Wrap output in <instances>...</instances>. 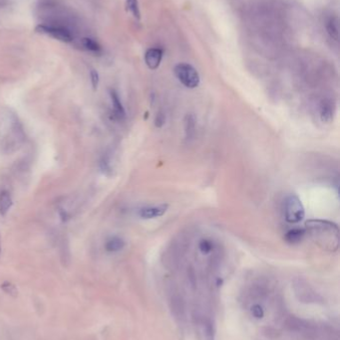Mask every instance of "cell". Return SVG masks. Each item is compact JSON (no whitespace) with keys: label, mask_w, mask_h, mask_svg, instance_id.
<instances>
[{"label":"cell","mask_w":340,"mask_h":340,"mask_svg":"<svg viewBox=\"0 0 340 340\" xmlns=\"http://www.w3.org/2000/svg\"><path fill=\"white\" fill-rule=\"evenodd\" d=\"M169 303L175 318L183 325L187 320V309L184 298L180 294L173 292L169 297Z\"/></svg>","instance_id":"cell-6"},{"label":"cell","mask_w":340,"mask_h":340,"mask_svg":"<svg viewBox=\"0 0 340 340\" xmlns=\"http://www.w3.org/2000/svg\"><path fill=\"white\" fill-rule=\"evenodd\" d=\"M1 1H2V0H0V6H1Z\"/></svg>","instance_id":"cell-23"},{"label":"cell","mask_w":340,"mask_h":340,"mask_svg":"<svg viewBox=\"0 0 340 340\" xmlns=\"http://www.w3.org/2000/svg\"><path fill=\"white\" fill-rule=\"evenodd\" d=\"M36 32L46 34L51 36V37L55 38L59 41L65 42V43H70L72 42L74 39V36L72 32L69 31L66 28L58 27V26H51V25H45V24H40L36 27Z\"/></svg>","instance_id":"cell-5"},{"label":"cell","mask_w":340,"mask_h":340,"mask_svg":"<svg viewBox=\"0 0 340 340\" xmlns=\"http://www.w3.org/2000/svg\"><path fill=\"white\" fill-rule=\"evenodd\" d=\"M295 293L296 296H299V300L302 302H318L322 300L321 296L317 295L308 283L301 281L295 283Z\"/></svg>","instance_id":"cell-7"},{"label":"cell","mask_w":340,"mask_h":340,"mask_svg":"<svg viewBox=\"0 0 340 340\" xmlns=\"http://www.w3.org/2000/svg\"><path fill=\"white\" fill-rule=\"evenodd\" d=\"M306 232L324 249L336 251L339 244V228L326 220H309L306 223Z\"/></svg>","instance_id":"cell-2"},{"label":"cell","mask_w":340,"mask_h":340,"mask_svg":"<svg viewBox=\"0 0 340 340\" xmlns=\"http://www.w3.org/2000/svg\"><path fill=\"white\" fill-rule=\"evenodd\" d=\"M335 114V104L330 100H324L319 105V116L324 122L329 123L333 120Z\"/></svg>","instance_id":"cell-10"},{"label":"cell","mask_w":340,"mask_h":340,"mask_svg":"<svg viewBox=\"0 0 340 340\" xmlns=\"http://www.w3.org/2000/svg\"><path fill=\"white\" fill-rule=\"evenodd\" d=\"M163 59V50L160 48H151L145 54V62L149 69L156 70L159 68Z\"/></svg>","instance_id":"cell-9"},{"label":"cell","mask_w":340,"mask_h":340,"mask_svg":"<svg viewBox=\"0 0 340 340\" xmlns=\"http://www.w3.org/2000/svg\"><path fill=\"white\" fill-rule=\"evenodd\" d=\"M327 32L330 35V37L334 40H338L339 37V26L337 18H332V19L327 24Z\"/></svg>","instance_id":"cell-17"},{"label":"cell","mask_w":340,"mask_h":340,"mask_svg":"<svg viewBox=\"0 0 340 340\" xmlns=\"http://www.w3.org/2000/svg\"><path fill=\"white\" fill-rule=\"evenodd\" d=\"M307 235L306 229H300V228H295L291 229L290 231L286 232V234L284 236V240L286 243H289L291 245H295L300 243L304 237Z\"/></svg>","instance_id":"cell-12"},{"label":"cell","mask_w":340,"mask_h":340,"mask_svg":"<svg viewBox=\"0 0 340 340\" xmlns=\"http://www.w3.org/2000/svg\"><path fill=\"white\" fill-rule=\"evenodd\" d=\"M125 247V241L118 236L111 237L110 239L107 240L105 244V248L107 250V252L109 253H117L122 251Z\"/></svg>","instance_id":"cell-14"},{"label":"cell","mask_w":340,"mask_h":340,"mask_svg":"<svg viewBox=\"0 0 340 340\" xmlns=\"http://www.w3.org/2000/svg\"><path fill=\"white\" fill-rule=\"evenodd\" d=\"M166 121V116L163 113H159L155 118V125L157 128H162Z\"/></svg>","instance_id":"cell-21"},{"label":"cell","mask_w":340,"mask_h":340,"mask_svg":"<svg viewBox=\"0 0 340 340\" xmlns=\"http://www.w3.org/2000/svg\"><path fill=\"white\" fill-rule=\"evenodd\" d=\"M169 209L168 204H160V205H153V206H146L143 207L139 210L138 215L139 217L142 219H155L162 217L163 215L166 214V212Z\"/></svg>","instance_id":"cell-8"},{"label":"cell","mask_w":340,"mask_h":340,"mask_svg":"<svg viewBox=\"0 0 340 340\" xmlns=\"http://www.w3.org/2000/svg\"><path fill=\"white\" fill-rule=\"evenodd\" d=\"M81 45L83 46L84 49H86L88 51L95 52V53H99L101 51L100 45L95 40H93L91 38H82Z\"/></svg>","instance_id":"cell-16"},{"label":"cell","mask_w":340,"mask_h":340,"mask_svg":"<svg viewBox=\"0 0 340 340\" xmlns=\"http://www.w3.org/2000/svg\"><path fill=\"white\" fill-rule=\"evenodd\" d=\"M110 98L113 104V112L118 119H123L126 117V110L121 102V99L115 89H110Z\"/></svg>","instance_id":"cell-11"},{"label":"cell","mask_w":340,"mask_h":340,"mask_svg":"<svg viewBox=\"0 0 340 340\" xmlns=\"http://www.w3.org/2000/svg\"><path fill=\"white\" fill-rule=\"evenodd\" d=\"M175 75L185 87L189 89H194L200 85V75L192 65L187 63L178 64L175 69Z\"/></svg>","instance_id":"cell-4"},{"label":"cell","mask_w":340,"mask_h":340,"mask_svg":"<svg viewBox=\"0 0 340 340\" xmlns=\"http://www.w3.org/2000/svg\"><path fill=\"white\" fill-rule=\"evenodd\" d=\"M196 131V118L194 114H188L185 118V133L187 139H193Z\"/></svg>","instance_id":"cell-13"},{"label":"cell","mask_w":340,"mask_h":340,"mask_svg":"<svg viewBox=\"0 0 340 340\" xmlns=\"http://www.w3.org/2000/svg\"><path fill=\"white\" fill-rule=\"evenodd\" d=\"M90 78H91V84L93 87V89H97L98 85H99V74L98 72L94 69H91L90 71Z\"/></svg>","instance_id":"cell-20"},{"label":"cell","mask_w":340,"mask_h":340,"mask_svg":"<svg viewBox=\"0 0 340 340\" xmlns=\"http://www.w3.org/2000/svg\"><path fill=\"white\" fill-rule=\"evenodd\" d=\"M126 6H127V9L131 12V14L136 18V19L140 20L141 13L139 9L138 0H126Z\"/></svg>","instance_id":"cell-18"},{"label":"cell","mask_w":340,"mask_h":340,"mask_svg":"<svg viewBox=\"0 0 340 340\" xmlns=\"http://www.w3.org/2000/svg\"><path fill=\"white\" fill-rule=\"evenodd\" d=\"M12 206L11 195L7 190L0 191V215L5 216Z\"/></svg>","instance_id":"cell-15"},{"label":"cell","mask_w":340,"mask_h":340,"mask_svg":"<svg viewBox=\"0 0 340 340\" xmlns=\"http://www.w3.org/2000/svg\"><path fill=\"white\" fill-rule=\"evenodd\" d=\"M199 250L201 251V253L203 255L210 254L212 252V250H213V243H212V241H210L209 239H203L199 243Z\"/></svg>","instance_id":"cell-19"},{"label":"cell","mask_w":340,"mask_h":340,"mask_svg":"<svg viewBox=\"0 0 340 340\" xmlns=\"http://www.w3.org/2000/svg\"><path fill=\"white\" fill-rule=\"evenodd\" d=\"M0 253H1V245H0Z\"/></svg>","instance_id":"cell-22"},{"label":"cell","mask_w":340,"mask_h":340,"mask_svg":"<svg viewBox=\"0 0 340 340\" xmlns=\"http://www.w3.org/2000/svg\"><path fill=\"white\" fill-rule=\"evenodd\" d=\"M22 124L11 110L0 113V149L4 153H12L18 149L24 141Z\"/></svg>","instance_id":"cell-1"},{"label":"cell","mask_w":340,"mask_h":340,"mask_svg":"<svg viewBox=\"0 0 340 340\" xmlns=\"http://www.w3.org/2000/svg\"><path fill=\"white\" fill-rule=\"evenodd\" d=\"M283 213L286 222L291 224H297L303 220L306 216V210L297 195L290 194L285 197L283 201Z\"/></svg>","instance_id":"cell-3"}]
</instances>
